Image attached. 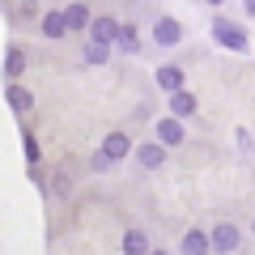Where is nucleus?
I'll return each mask as SVG.
<instances>
[{"mask_svg": "<svg viewBox=\"0 0 255 255\" xmlns=\"http://www.w3.org/2000/svg\"><path fill=\"white\" fill-rule=\"evenodd\" d=\"M157 85H162L166 94H179L183 90V73L179 68H157Z\"/></svg>", "mask_w": 255, "mask_h": 255, "instance_id": "nucleus-10", "label": "nucleus"}, {"mask_svg": "<svg viewBox=\"0 0 255 255\" xmlns=\"http://www.w3.org/2000/svg\"><path fill=\"white\" fill-rule=\"evenodd\" d=\"M119 47H124V51H136V47H140V38H136V30H132V26H124V34H119Z\"/></svg>", "mask_w": 255, "mask_h": 255, "instance_id": "nucleus-17", "label": "nucleus"}, {"mask_svg": "<svg viewBox=\"0 0 255 255\" xmlns=\"http://www.w3.org/2000/svg\"><path fill=\"white\" fill-rule=\"evenodd\" d=\"M136 157H140V166H149V170H153V166H162L166 145H140V149H136Z\"/></svg>", "mask_w": 255, "mask_h": 255, "instance_id": "nucleus-11", "label": "nucleus"}, {"mask_svg": "<svg viewBox=\"0 0 255 255\" xmlns=\"http://www.w3.org/2000/svg\"><path fill=\"white\" fill-rule=\"evenodd\" d=\"M153 255H166V251H153Z\"/></svg>", "mask_w": 255, "mask_h": 255, "instance_id": "nucleus-21", "label": "nucleus"}, {"mask_svg": "<svg viewBox=\"0 0 255 255\" xmlns=\"http://www.w3.org/2000/svg\"><path fill=\"white\" fill-rule=\"evenodd\" d=\"M157 140H162V145H183L179 119H162V124H157Z\"/></svg>", "mask_w": 255, "mask_h": 255, "instance_id": "nucleus-5", "label": "nucleus"}, {"mask_svg": "<svg viewBox=\"0 0 255 255\" xmlns=\"http://www.w3.org/2000/svg\"><path fill=\"white\" fill-rule=\"evenodd\" d=\"M128 149H132V140H128V136H124V132H111V136H107V140H102V153H107V157H111V162H115V157H124V153H128Z\"/></svg>", "mask_w": 255, "mask_h": 255, "instance_id": "nucleus-3", "label": "nucleus"}, {"mask_svg": "<svg viewBox=\"0 0 255 255\" xmlns=\"http://www.w3.org/2000/svg\"><path fill=\"white\" fill-rule=\"evenodd\" d=\"M90 34H94V43H119V34H124V26H119L115 17H94Z\"/></svg>", "mask_w": 255, "mask_h": 255, "instance_id": "nucleus-2", "label": "nucleus"}, {"mask_svg": "<svg viewBox=\"0 0 255 255\" xmlns=\"http://www.w3.org/2000/svg\"><path fill=\"white\" fill-rule=\"evenodd\" d=\"M209 247H213V238H204L200 230H191V234L183 238V255H204Z\"/></svg>", "mask_w": 255, "mask_h": 255, "instance_id": "nucleus-9", "label": "nucleus"}, {"mask_svg": "<svg viewBox=\"0 0 255 255\" xmlns=\"http://www.w3.org/2000/svg\"><path fill=\"white\" fill-rule=\"evenodd\" d=\"M64 17H68V30L94 26V17H90V9H85V4H68V9H64Z\"/></svg>", "mask_w": 255, "mask_h": 255, "instance_id": "nucleus-6", "label": "nucleus"}, {"mask_svg": "<svg viewBox=\"0 0 255 255\" xmlns=\"http://www.w3.org/2000/svg\"><path fill=\"white\" fill-rule=\"evenodd\" d=\"M170 111L174 115H196V98H191V94H170Z\"/></svg>", "mask_w": 255, "mask_h": 255, "instance_id": "nucleus-13", "label": "nucleus"}, {"mask_svg": "<svg viewBox=\"0 0 255 255\" xmlns=\"http://www.w3.org/2000/svg\"><path fill=\"white\" fill-rule=\"evenodd\" d=\"M9 107L13 111H30V107H34V98H30L26 90H17V85H9Z\"/></svg>", "mask_w": 255, "mask_h": 255, "instance_id": "nucleus-14", "label": "nucleus"}, {"mask_svg": "<svg viewBox=\"0 0 255 255\" xmlns=\"http://www.w3.org/2000/svg\"><path fill=\"white\" fill-rule=\"evenodd\" d=\"M247 13H255V0H247Z\"/></svg>", "mask_w": 255, "mask_h": 255, "instance_id": "nucleus-19", "label": "nucleus"}, {"mask_svg": "<svg viewBox=\"0 0 255 255\" xmlns=\"http://www.w3.org/2000/svg\"><path fill=\"white\" fill-rule=\"evenodd\" d=\"M213 34H217V43H221V47H230V51H247V30H243V26H234V21L217 17Z\"/></svg>", "mask_w": 255, "mask_h": 255, "instance_id": "nucleus-1", "label": "nucleus"}, {"mask_svg": "<svg viewBox=\"0 0 255 255\" xmlns=\"http://www.w3.org/2000/svg\"><path fill=\"white\" fill-rule=\"evenodd\" d=\"M26 157H30V162H38V145H34V136H26Z\"/></svg>", "mask_w": 255, "mask_h": 255, "instance_id": "nucleus-18", "label": "nucleus"}, {"mask_svg": "<svg viewBox=\"0 0 255 255\" xmlns=\"http://www.w3.org/2000/svg\"><path fill=\"white\" fill-rule=\"evenodd\" d=\"M107 55H111L107 43H90V47H85V60H90V64H107Z\"/></svg>", "mask_w": 255, "mask_h": 255, "instance_id": "nucleus-15", "label": "nucleus"}, {"mask_svg": "<svg viewBox=\"0 0 255 255\" xmlns=\"http://www.w3.org/2000/svg\"><path fill=\"white\" fill-rule=\"evenodd\" d=\"M21 64H26V55H21L17 47H13V51H9V60H4V68H9V77H21Z\"/></svg>", "mask_w": 255, "mask_h": 255, "instance_id": "nucleus-16", "label": "nucleus"}, {"mask_svg": "<svg viewBox=\"0 0 255 255\" xmlns=\"http://www.w3.org/2000/svg\"><path fill=\"white\" fill-rule=\"evenodd\" d=\"M64 30H68V17H64V13H47L43 17V34L47 38H60Z\"/></svg>", "mask_w": 255, "mask_h": 255, "instance_id": "nucleus-12", "label": "nucleus"}, {"mask_svg": "<svg viewBox=\"0 0 255 255\" xmlns=\"http://www.w3.org/2000/svg\"><path fill=\"white\" fill-rule=\"evenodd\" d=\"M209 4H221V0H209Z\"/></svg>", "mask_w": 255, "mask_h": 255, "instance_id": "nucleus-20", "label": "nucleus"}, {"mask_svg": "<svg viewBox=\"0 0 255 255\" xmlns=\"http://www.w3.org/2000/svg\"><path fill=\"white\" fill-rule=\"evenodd\" d=\"M153 34H157V43H162V47H174V43L183 38V30H179V21H166V17H162Z\"/></svg>", "mask_w": 255, "mask_h": 255, "instance_id": "nucleus-7", "label": "nucleus"}, {"mask_svg": "<svg viewBox=\"0 0 255 255\" xmlns=\"http://www.w3.org/2000/svg\"><path fill=\"white\" fill-rule=\"evenodd\" d=\"M213 247H217V251H238V230L234 226H217L213 230Z\"/></svg>", "mask_w": 255, "mask_h": 255, "instance_id": "nucleus-4", "label": "nucleus"}, {"mask_svg": "<svg viewBox=\"0 0 255 255\" xmlns=\"http://www.w3.org/2000/svg\"><path fill=\"white\" fill-rule=\"evenodd\" d=\"M124 255H153V251H149V238L140 234V230L124 234Z\"/></svg>", "mask_w": 255, "mask_h": 255, "instance_id": "nucleus-8", "label": "nucleus"}]
</instances>
